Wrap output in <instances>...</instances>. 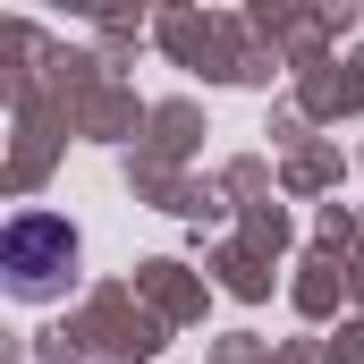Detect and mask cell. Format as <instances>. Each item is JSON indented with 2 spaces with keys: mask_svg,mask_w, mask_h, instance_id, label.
Listing matches in <instances>:
<instances>
[{
  "mask_svg": "<svg viewBox=\"0 0 364 364\" xmlns=\"http://www.w3.org/2000/svg\"><path fill=\"white\" fill-rule=\"evenodd\" d=\"M0 255H9V288H17V296H60L68 272H77V237H68V220H51V212H17L9 237H0Z\"/></svg>",
  "mask_w": 364,
  "mask_h": 364,
  "instance_id": "obj_1",
  "label": "cell"
}]
</instances>
